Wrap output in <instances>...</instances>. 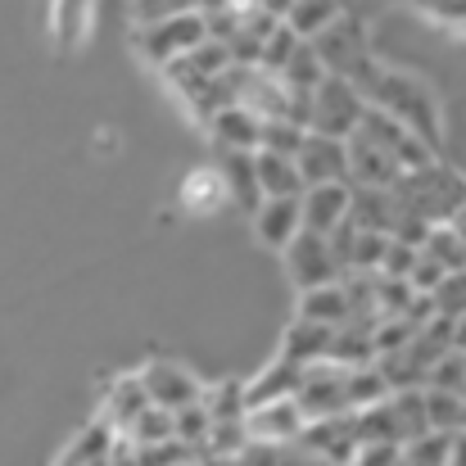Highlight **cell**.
Masks as SVG:
<instances>
[{
  "label": "cell",
  "instance_id": "cell-1",
  "mask_svg": "<svg viewBox=\"0 0 466 466\" xmlns=\"http://www.w3.org/2000/svg\"><path fill=\"white\" fill-rule=\"evenodd\" d=\"M358 91L367 96V105H376V109H385L390 118H399L403 127H412L431 150L444 146V109H440V100H435V91H431L426 77H417V73H408V68H385V64H376L371 77H367Z\"/></svg>",
  "mask_w": 466,
  "mask_h": 466
},
{
  "label": "cell",
  "instance_id": "cell-2",
  "mask_svg": "<svg viewBox=\"0 0 466 466\" xmlns=\"http://www.w3.org/2000/svg\"><path fill=\"white\" fill-rule=\"evenodd\" d=\"M390 195H394V213H412V218H426L435 227V222H449L466 204V177L435 158L426 167L399 172Z\"/></svg>",
  "mask_w": 466,
  "mask_h": 466
},
{
  "label": "cell",
  "instance_id": "cell-3",
  "mask_svg": "<svg viewBox=\"0 0 466 466\" xmlns=\"http://www.w3.org/2000/svg\"><path fill=\"white\" fill-rule=\"evenodd\" d=\"M362 114H367V96H362L349 77L326 73V77L312 86L309 132H321V137H339V141H349V137L358 132Z\"/></svg>",
  "mask_w": 466,
  "mask_h": 466
},
{
  "label": "cell",
  "instance_id": "cell-4",
  "mask_svg": "<svg viewBox=\"0 0 466 466\" xmlns=\"http://www.w3.org/2000/svg\"><path fill=\"white\" fill-rule=\"evenodd\" d=\"M312 50H317V59H321L326 73L349 77L353 86H362V82L371 77V68H376V55H371V46H367L362 23H353V18H344V14H339L321 36H312Z\"/></svg>",
  "mask_w": 466,
  "mask_h": 466
},
{
  "label": "cell",
  "instance_id": "cell-5",
  "mask_svg": "<svg viewBox=\"0 0 466 466\" xmlns=\"http://www.w3.org/2000/svg\"><path fill=\"white\" fill-rule=\"evenodd\" d=\"M204 36H208L204 14H199V9H186V14H172V18H158V23H137L132 46L141 50V59H150V64L163 68L167 59L195 50Z\"/></svg>",
  "mask_w": 466,
  "mask_h": 466
},
{
  "label": "cell",
  "instance_id": "cell-6",
  "mask_svg": "<svg viewBox=\"0 0 466 466\" xmlns=\"http://www.w3.org/2000/svg\"><path fill=\"white\" fill-rule=\"evenodd\" d=\"M349 367L335 362V358H321V362H309L304 376H299V390H295V403L304 417H335V412H349Z\"/></svg>",
  "mask_w": 466,
  "mask_h": 466
},
{
  "label": "cell",
  "instance_id": "cell-7",
  "mask_svg": "<svg viewBox=\"0 0 466 466\" xmlns=\"http://www.w3.org/2000/svg\"><path fill=\"white\" fill-rule=\"evenodd\" d=\"M286 272L295 281V290H309V286H326V281H339V263H335V249H330V236H317V231H299L286 249Z\"/></svg>",
  "mask_w": 466,
  "mask_h": 466
},
{
  "label": "cell",
  "instance_id": "cell-8",
  "mask_svg": "<svg viewBox=\"0 0 466 466\" xmlns=\"http://www.w3.org/2000/svg\"><path fill=\"white\" fill-rule=\"evenodd\" d=\"M141 385H146V399H150L155 408H167V412H177V408L204 399L199 376H195L190 367H181V362H167V358H155V362L141 367Z\"/></svg>",
  "mask_w": 466,
  "mask_h": 466
},
{
  "label": "cell",
  "instance_id": "cell-9",
  "mask_svg": "<svg viewBox=\"0 0 466 466\" xmlns=\"http://www.w3.org/2000/svg\"><path fill=\"white\" fill-rule=\"evenodd\" d=\"M304 426H309V417L299 412L295 399H272V403L245 408V440H254V444H290L304 435Z\"/></svg>",
  "mask_w": 466,
  "mask_h": 466
},
{
  "label": "cell",
  "instance_id": "cell-10",
  "mask_svg": "<svg viewBox=\"0 0 466 466\" xmlns=\"http://www.w3.org/2000/svg\"><path fill=\"white\" fill-rule=\"evenodd\" d=\"M299 444L317 453L326 466H349L358 453V426L353 412H335V417H312L299 435Z\"/></svg>",
  "mask_w": 466,
  "mask_h": 466
},
{
  "label": "cell",
  "instance_id": "cell-11",
  "mask_svg": "<svg viewBox=\"0 0 466 466\" xmlns=\"http://www.w3.org/2000/svg\"><path fill=\"white\" fill-rule=\"evenodd\" d=\"M304 231V204L299 195H263V204L254 208V236L268 249H286L295 236Z\"/></svg>",
  "mask_w": 466,
  "mask_h": 466
},
{
  "label": "cell",
  "instance_id": "cell-12",
  "mask_svg": "<svg viewBox=\"0 0 466 466\" xmlns=\"http://www.w3.org/2000/svg\"><path fill=\"white\" fill-rule=\"evenodd\" d=\"M299 172H304V186H317V181H349V146L339 137H321V132H309L304 146H299Z\"/></svg>",
  "mask_w": 466,
  "mask_h": 466
},
{
  "label": "cell",
  "instance_id": "cell-13",
  "mask_svg": "<svg viewBox=\"0 0 466 466\" xmlns=\"http://www.w3.org/2000/svg\"><path fill=\"white\" fill-rule=\"evenodd\" d=\"M177 204H181V213H190V218H218V213L231 204V190H227L218 163H213V167H190V172L181 177V186H177Z\"/></svg>",
  "mask_w": 466,
  "mask_h": 466
},
{
  "label": "cell",
  "instance_id": "cell-14",
  "mask_svg": "<svg viewBox=\"0 0 466 466\" xmlns=\"http://www.w3.org/2000/svg\"><path fill=\"white\" fill-rule=\"evenodd\" d=\"M349 195H353V181H317V186H304V195H299L304 227L317 231V236H330L349 218Z\"/></svg>",
  "mask_w": 466,
  "mask_h": 466
},
{
  "label": "cell",
  "instance_id": "cell-15",
  "mask_svg": "<svg viewBox=\"0 0 466 466\" xmlns=\"http://www.w3.org/2000/svg\"><path fill=\"white\" fill-rule=\"evenodd\" d=\"M218 150H258L263 141V118L245 105H222L213 109V118L204 123Z\"/></svg>",
  "mask_w": 466,
  "mask_h": 466
},
{
  "label": "cell",
  "instance_id": "cell-16",
  "mask_svg": "<svg viewBox=\"0 0 466 466\" xmlns=\"http://www.w3.org/2000/svg\"><path fill=\"white\" fill-rule=\"evenodd\" d=\"M344 146H349V181H353V186H394V181H399L403 167L385 155L371 137L353 132Z\"/></svg>",
  "mask_w": 466,
  "mask_h": 466
},
{
  "label": "cell",
  "instance_id": "cell-17",
  "mask_svg": "<svg viewBox=\"0 0 466 466\" xmlns=\"http://www.w3.org/2000/svg\"><path fill=\"white\" fill-rule=\"evenodd\" d=\"M218 172L231 190V204H240L245 213H254L263 204V186H258V167H254V150H218Z\"/></svg>",
  "mask_w": 466,
  "mask_h": 466
},
{
  "label": "cell",
  "instance_id": "cell-18",
  "mask_svg": "<svg viewBox=\"0 0 466 466\" xmlns=\"http://www.w3.org/2000/svg\"><path fill=\"white\" fill-rule=\"evenodd\" d=\"M299 376H304V367L277 353L258 376H249V380H245V408H254V403H272V399H295Z\"/></svg>",
  "mask_w": 466,
  "mask_h": 466
},
{
  "label": "cell",
  "instance_id": "cell-19",
  "mask_svg": "<svg viewBox=\"0 0 466 466\" xmlns=\"http://www.w3.org/2000/svg\"><path fill=\"white\" fill-rule=\"evenodd\" d=\"M96 0H50V36L59 50H77L91 36Z\"/></svg>",
  "mask_w": 466,
  "mask_h": 466
},
{
  "label": "cell",
  "instance_id": "cell-20",
  "mask_svg": "<svg viewBox=\"0 0 466 466\" xmlns=\"http://www.w3.org/2000/svg\"><path fill=\"white\" fill-rule=\"evenodd\" d=\"M330 335H335V326L295 317L290 330H286V339H281V358H290V362H299V367L321 362V358H330Z\"/></svg>",
  "mask_w": 466,
  "mask_h": 466
},
{
  "label": "cell",
  "instance_id": "cell-21",
  "mask_svg": "<svg viewBox=\"0 0 466 466\" xmlns=\"http://www.w3.org/2000/svg\"><path fill=\"white\" fill-rule=\"evenodd\" d=\"M299 317L321 321V326H344V321L353 317V304H349L344 281H326V286L299 290Z\"/></svg>",
  "mask_w": 466,
  "mask_h": 466
},
{
  "label": "cell",
  "instance_id": "cell-22",
  "mask_svg": "<svg viewBox=\"0 0 466 466\" xmlns=\"http://www.w3.org/2000/svg\"><path fill=\"white\" fill-rule=\"evenodd\" d=\"M390 426H394V444H412V440H421L431 431L426 426L421 385H408V390H394L390 394Z\"/></svg>",
  "mask_w": 466,
  "mask_h": 466
},
{
  "label": "cell",
  "instance_id": "cell-23",
  "mask_svg": "<svg viewBox=\"0 0 466 466\" xmlns=\"http://www.w3.org/2000/svg\"><path fill=\"white\" fill-rule=\"evenodd\" d=\"M254 167H258V186L263 195H304V172L290 155L277 150H254Z\"/></svg>",
  "mask_w": 466,
  "mask_h": 466
},
{
  "label": "cell",
  "instance_id": "cell-24",
  "mask_svg": "<svg viewBox=\"0 0 466 466\" xmlns=\"http://www.w3.org/2000/svg\"><path fill=\"white\" fill-rule=\"evenodd\" d=\"M339 14H344V5H339V0H290V9H286V18H281V23H286L295 36L312 41V36H321Z\"/></svg>",
  "mask_w": 466,
  "mask_h": 466
},
{
  "label": "cell",
  "instance_id": "cell-25",
  "mask_svg": "<svg viewBox=\"0 0 466 466\" xmlns=\"http://www.w3.org/2000/svg\"><path fill=\"white\" fill-rule=\"evenodd\" d=\"M421 399H426V426H431V431H440V435H458V431L466 426V394L421 385Z\"/></svg>",
  "mask_w": 466,
  "mask_h": 466
},
{
  "label": "cell",
  "instance_id": "cell-26",
  "mask_svg": "<svg viewBox=\"0 0 466 466\" xmlns=\"http://www.w3.org/2000/svg\"><path fill=\"white\" fill-rule=\"evenodd\" d=\"M344 394H349V412H362V408L385 403L394 390H390V380H385V371H380L376 362H362V367H349V385H344Z\"/></svg>",
  "mask_w": 466,
  "mask_h": 466
},
{
  "label": "cell",
  "instance_id": "cell-27",
  "mask_svg": "<svg viewBox=\"0 0 466 466\" xmlns=\"http://www.w3.org/2000/svg\"><path fill=\"white\" fill-rule=\"evenodd\" d=\"M150 408V399H146V385H141V376H123L114 390H109V403H105V421L114 426V431H127L141 412Z\"/></svg>",
  "mask_w": 466,
  "mask_h": 466
},
{
  "label": "cell",
  "instance_id": "cell-28",
  "mask_svg": "<svg viewBox=\"0 0 466 466\" xmlns=\"http://www.w3.org/2000/svg\"><path fill=\"white\" fill-rule=\"evenodd\" d=\"M281 86L286 91H312L321 77H326V68H321V59H317V50H312V41H299L295 46V55L281 64Z\"/></svg>",
  "mask_w": 466,
  "mask_h": 466
},
{
  "label": "cell",
  "instance_id": "cell-29",
  "mask_svg": "<svg viewBox=\"0 0 466 466\" xmlns=\"http://www.w3.org/2000/svg\"><path fill=\"white\" fill-rule=\"evenodd\" d=\"M431 258H440L449 272H466V240L449 227V222H435L431 231H426V245H421Z\"/></svg>",
  "mask_w": 466,
  "mask_h": 466
},
{
  "label": "cell",
  "instance_id": "cell-30",
  "mask_svg": "<svg viewBox=\"0 0 466 466\" xmlns=\"http://www.w3.org/2000/svg\"><path fill=\"white\" fill-rule=\"evenodd\" d=\"M208 426H213V417H208V408H204V399L199 403H186V408H177L172 412V440H181L186 449H204V440H208Z\"/></svg>",
  "mask_w": 466,
  "mask_h": 466
},
{
  "label": "cell",
  "instance_id": "cell-31",
  "mask_svg": "<svg viewBox=\"0 0 466 466\" xmlns=\"http://www.w3.org/2000/svg\"><path fill=\"white\" fill-rule=\"evenodd\" d=\"M123 435H132V444H137V449H158V444H167V440H172V412L150 403V408H146V412H141Z\"/></svg>",
  "mask_w": 466,
  "mask_h": 466
},
{
  "label": "cell",
  "instance_id": "cell-32",
  "mask_svg": "<svg viewBox=\"0 0 466 466\" xmlns=\"http://www.w3.org/2000/svg\"><path fill=\"white\" fill-rule=\"evenodd\" d=\"M304 137H309V127L304 123H295V118H263V141H258V150H277V155H299V146H304Z\"/></svg>",
  "mask_w": 466,
  "mask_h": 466
},
{
  "label": "cell",
  "instance_id": "cell-33",
  "mask_svg": "<svg viewBox=\"0 0 466 466\" xmlns=\"http://www.w3.org/2000/svg\"><path fill=\"white\" fill-rule=\"evenodd\" d=\"M426 385L431 390H453V394H466V358L458 349H449L444 358H435L431 362V371H426Z\"/></svg>",
  "mask_w": 466,
  "mask_h": 466
},
{
  "label": "cell",
  "instance_id": "cell-34",
  "mask_svg": "<svg viewBox=\"0 0 466 466\" xmlns=\"http://www.w3.org/2000/svg\"><path fill=\"white\" fill-rule=\"evenodd\" d=\"M431 299H435V312H440V317L458 321L466 312V272H449V277L431 290Z\"/></svg>",
  "mask_w": 466,
  "mask_h": 466
},
{
  "label": "cell",
  "instance_id": "cell-35",
  "mask_svg": "<svg viewBox=\"0 0 466 466\" xmlns=\"http://www.w3.org/2000/svg\"><path fill=\"white\" fill-rule=\"evenodd\" d=\"M304 36H295L286 23H277L272 32H268V41H263V59H258V68H268V73H281V64L295 55V46H299Z\"/></svg>",
  "mask_w": 466,
  "mask_h": 466
},
{
  "label": "cell",
  "instance_id": "cell-36",
  "mask_svg": "<svg viewBox=\"0 0 466 466\" xmlns=\"http://www.w3.org/2000/svg\"><path fill=\"white\" fill-rule=\"evenodd\" d=\"M408 5L449 32H466V0H408Z\"/></svg>",
  "mask_w": 466,
  "mask_h": 466
},
{
  "label": "cell",
  "instance_id": "cell-37",
  "mask_svg": "<svg viewBox=\"0 0 466 466\" xmlns=\"http://www.w3.org/2000/svg\"><path fill=\"white\" fill-rule=\"evenodd\" d=\"M417 254H421V245H408V240L390 236L376 272H380V277H408V272H412V263H417Z\"/></svg>",
  "mask_w": 466,
  "mask_h": 466
},
{
  "label": "cell",
  "instance_id": "cell-38",
  "mask_svg": "<svg viewBox=\"0 0 466 466\" xmlns=\"http://www.w3.org/2000/svg\"><path fill=\"white\" fill-rule=\"evenodd\" d=\"M186 9H199V0H132L137 23H158V18H172V14H186Z\"/></svg>",
  "mask_w": 466,
  "mask_h": 466
},
{
  "label": "cell",
  "instance_id": "cell-39",
  "mask_svg": "<svg viewBox=\"0 0 466 466\" xmlns=\"http://www.w3.org/2000/svg\"><path fill=\"white\" fill-rule=\"evenodd\" d=\"M449 277V268L440 263V258H431L426 249L417 254V263H412V272H408V281H412V290H421V295H431L440 281Z\"/></svg>",
  "mask_w": 466,
  "mask_h": 466
},
{
  "label": "cell",
  "instance_id": "cell-40",
  "mask_svg": "<svg viewBox=\"0 0 466 466\" xmlns=\"http://www.w3.org/2000/svg\"><path fill=\"white\" fill-rule=\"evenodd\" d=\"M444 466H466V426L453 435V440H449V462H444Z\"/></svg>",
  "mask_w": 466,
  "mask_h": 466
},
{
  "label": "cell",
  "instance_id": "cell-41",
  "mask_svg": "<svg viewBox=\"0 0 466 466\" xmlns=\"http://www.w3.org/2000/svg\"><path fill=\"white\" fill-rule=\"evenodd\" d=\"M453 349H458V353H466V312L453 321Z\"/></svg>",
  "mask_w": 466,
  "mask_h": 466
},
{
  "label": "cell",
  "instance_id": "cell-42",
  "mask_svg": "<svg viewBox=\"0 0 466 466\" xmlns=\"http://www.w3.org/2000/svg\"><path fill=\"white\" fill-rule=\"evenodd\" d=\"M449 227H453V231H458V236L466 240V204L458 208V213H453V218H449Z\"/></svg>",
  "mask_w": 466,
  "mask_h": 466
},
{
  "label": "cell",
  "instance_id": "cell-43",
  "mask_svg": "<svg viewBox=\"0 0 466 466\" xmlns=\"http://www.w3.org/2000/svg\"><path fill=\"white\" fill-rule=\"evenodd\" d=\"M462 358H466V353H462Z\"/></svg>",
  "mask_w": 466,
  "mask_h": 466
}]
</instances>
